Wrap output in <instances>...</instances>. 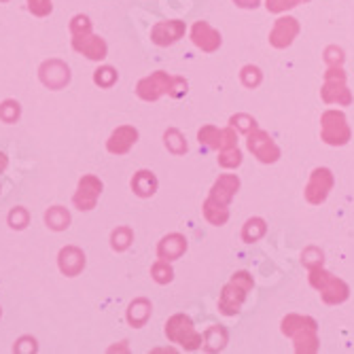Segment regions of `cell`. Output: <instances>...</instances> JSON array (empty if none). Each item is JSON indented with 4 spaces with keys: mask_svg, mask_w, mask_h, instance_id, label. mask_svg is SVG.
<instances>
[{
    "mask_svg": "<svg viewBox=\"0 0 354 354\" xmlns=\"http://www.w3.org/2000/svg\"><path fill=\"white\" fill-rule=\"evenodd\" d=\"M280 331L293 339V348L297 354H314L320 348L318 342V323L312 316L288 314L282 320Z\"/></svg>",
    "mask_w": 354,
    "mask_h": 354,
    "instance_id": "cell-1",
    "label": "cell"
},
{
    "mask_svg": "<svg viewBox=\"0 0 354 354\" xmlns=\"http://www.w3.org/2000/svg\"><path fill=\"white\" fill-rule=\"evenodd\" d=\"M187 81L180 77H170L164 71H157L145 79L138 81L136 85V95L145 102H155L159 100L162 95H172V98H180V95L187 93Z\"/></svg>",
    "mask_w": 354,
    "mask_h": 354,
    "instance_id": "cell-2",
    "label": "cell"
},
{
    "mask_svg": "<svg viewBox=\"0 0 354 354\" xmlns=\"http://www.w3.org/2000/svg\"><path fill=\"white\" fill-rule=\"evenodd\" d=\"M71 35H73V49L83 53L87 59L100 62L106 57L109 47L104 39L95 37L91 32V21L87 15H75L71 21Z\"/></svg>",
    "mask_w": 354,
    "mask_h": 354,
    "instance_id": "cell-3",
    "label": "cell"
},
{
    "mask_svg": "<svg viewBox=\"0 0 354 354\" xmlns=\"http://www.w3.org/2000/svg\"><path fill=\"white\" fill-rule=\"evenodd\" d=\"M254 280L248 272H236L232 280L223 286L221 297H218V312L225 316H236L242 310V304L246 295L252 291Z\"/></svg>",
    "mask_w": 354,
    "mask_h": 354,
    "instance_id": "cell-4",
    "label": "cell"
},
{
    "mask_svg": "<svg viewBox=\"0 0 354 354\" xmlns=\"http://www.w3.org/2000/svg\"><path fill=\"white\" fill-rule=\"evenodd\" d=\"M310 284L316 288L320 297H323V301L329 306L344 304L350 297V286L342 278L327 272L323 266H316L310 270Z\"/></svg>",
    "mask_w": 354,
    "mask_h": 354,
    "instance_id": "cell-5",
    "label": "cell"
},
{
    "mask_svg": "<svg viewBox=\"0 0 354 354\" xmlns=\"http://www.w3.org/2000/svg\"><path fill=\"white\" fill-rule=\"evenodd\" d=\"M166 337L174 344H178L183 350H200L204 346V335L196 331L193 320L187 314H174L166 323Z\"/></svg>",
    "mask_w": 354,
    "mask_h": 354,
    "instance_id": "cell-6",
    "label": "cell"
},
{
    "mask_svg": "<svg viewBox=\"0 0 354 354\" xmlns=\"http://www.w3.org/2000/svg\"><path fill=\"white\" fill-rule=\"evenodd\" d=\"M320 138L331 147H344L352 138L348 119L342 111H325L320 117Z\"/></svg>",
    "mask_w": 354,
    "mask_h": 354,
    "instance_id": "cell-7",
    "label": "cell"
},
{
    "mask_svg": "<svg viewBox=\"0 0 354 354\" xmlns=\"http://www.w3.org/2000/svg\"><path fill=\"white\" fill-rule=\"evenodd\" d=\"M325 104H337V106H350L352 104V91L346 85V73L342 66H329L325 73V83L320 89Z\"/></svg>",
    "mask_w": 354,
    "mask_h": 354,
    "instance_id": "cell-8",
    "label": "cell"
},
{
    "mask_svg": "<svg viewBox=\"0 0 354 354\" xmlns=\"http://www.w3.org/2000/svg\"><path fill=\"white\" fill-rule=\"evenodd\" d=\"M246 147L261 164H276L280 159V147L268 132L259 130V127H254L252 132L246 134Z\"/></svg>",
    "mask_w": 354,
    "mask_h": 354,
    "instance_id": "cell-9",
    "label": "cell"
},
{
    "mask_svg": "<svg viewBox=\"0 0 354 354\" xmlns=\"http://www.w3.org/2000/svg\"><path fill=\"white\" fill-rule=\"evenodd\" d=\"M333 185H335V178H333V172L329 168H316L310 174V180L306 185L304 196L312 206H320L329 198Z\"/></svg>",
    "mask_w": 354,
    "mask_h": 354,
    "instance_id": "cell-10",
    "label": "cell"
},
{
    "mask_svg": "<svg viewBox=\"0 0 354 354\" xmlns=\"http://www.w3.org/2000/svg\"><path fill=\"white\" fill-rule=\"evenodd\" d=\"M104 185L98 176L93 174H85L79 185H77V191H75V198H73V204L75 208L79 210H93L95 204H98V198L102 193Z\"/></svg>",
    "mask_w": 354,
    "mask_h": 354,
    "instance_id": "cell-11",
    "label": "cell"
},
{
    "mask_svg": "<svg viewBox=\"0 0 354 354\" xmlns=\"http://www.w3.org/2000/svg\"><path fill=\"white\" fill-rule=\"evenodd\" d=\"M185 21L180 19H166V21H159L153 26L151 30V41L157 47H168L174 45L176 41H180L185 37Z\"/></svg>",
    "mask_w": 354,
    "mask_h": 354,
    "instance_id": "cell-12",
    "label": "cell"
},
{
    "mask_svg": "<svg viewBox=\"0 0 354 354\" xmlns=\"http://www.w3.org/2000/svg\"><path fill=\"white\" fill-rule=\"evenodd\" d=\"M297 35H299V21L295 17H280L276 19L270 32V45L276 49H286L288 45H293Z\"/></svg>",
    "mask_w": 354,
    "mask_h": 354,
    "instance_id": "cell-13",
    "label": "cell"
},
{
    "mask_svg": "<svg viewBox=\"0 0 354 354\" xmlns=\"http://www.w3.org/2000/svg\"><path fill=\"white\" fill-rule=\"evenodd\" d=\"M39 77L49 89H62L71 81V68L62 59H47L39 71Z\"/></svg>",
    "mask_w": 354,
    "mask_h": 354,
    "instance_id": "cell-14",
    "label": "cell"
},
{
    "mask_svg": "<svg viewBox=\"0 0 354 354\" xmlns=\"http://www.w3.org/2000/svg\"><path fill=\"white\" fill-rule=\"evenodd\" d=\"M191 41L198 49L206 53H214L221 47V35L208 21H196L191 28Z\"/></svg>",
    "mask_w": 354,
    "mask_h": 354,
    "instance_id": "cell-15",
    "label": "cell"
},
{
    "mask_svg": "<svg viewBox=\"0 0 354 354\" xmlns=\"http://www.w3.org/2000/svg\"><path fill=\"white\" fill-rule=\"evenodd\" d=\"M138 142V130L132 125H121L106 140V151L113 155H125Z\"/></svg>",
    "mask_w": 354,
    "mask_h": 354,
    "instance_id": "cell-16",
    "label": "cell"
},
{
    "mask_svg": "<svg viewBox=\"0 0 354 354\" xmlns=\"http://www.w3.org/2000/svg\"><path fill=\"white\" fill-rule=\"evenodd\" d=\"M57 266L64 276H79L85 268V252L77 246H64L57 254Z\"/></svg>",
    "mask_w": 354,
    "mask_h": 354,
    "instance_id": "cell-17",
    "label": "cell"
},
{
    "mask_svg": "<svg viewBox=\"0 0 354 354\" xmlns=\"http://www.w3.org/2000/svg\"><path fill=\"white\" fill-rule=\"evenodd\" d=\"M238 189H240V178L236 174H221L210 189V198H214L216 202L225 206H230L232 200L236 198Z\"/></svg>",
    "mask_w": 354,
    "mask_h": 354,
    "instance_id": "cell-18",
    "label": "cell"
},
{
    "mask_svg": "<svg viewBox=\"0 0 354 354\" xmlns=\"http://www.w3.org/2000/svg\"><path fill=\"white\" fill-rule=\"evenodd\" d=\"M187 250V238L180 234H168L166 238H162V242L157 244V257L164 261H176L185 254Z\"/></svg>",
    "mask_w": 354,
    "mask_h": 354,
    "instance_id": "cell-19",
    "label": "cell"
},
{
    "mask_svg": "<svg viewBox=\"0 0 354 354\" xmlns=\"http://www.w3.org/2000/svg\"><path fill=\"white\" fill-rule=\"evenodd\" d=\"M157 187H159L157 176L153 172H149V170H140L132 178V191L136 193L138 198H151V196H155Z\"/></svg>",
    "mask_w": 354,
    "mask_h": 354,
    "instance_id": "cell-20",
    "label": "cell"
},
{
    "mask_svg": "<svg viewBox=\"0 0 354 354\" xmlns=\"http://www.w3.org/2000/svg\"><path fill=\"white\" fill-rule=\"evenodd\" d=\"M202 212H204L206 221L210 225H214V227H221V225H225V223L230 221V208L225 206V204H221V202H216L210 196L206 198V202L202 206Z\"/></svg>",
    "mask_w": 354,
    "mask_h": 354,
    "instance_id": "cell-21",
    "label": "cell"
},
{
    "mask_svg": "<svg viewBox=\"0 0 354 354\" xmlns=\"http://www.w3.org/2000/svg\"><path fill=\"white\" fill-rule=\"evenodd\" d=\"M151 304L147 299H136L127 308V323L132 327H142L147 320L151 318Z\"/></svg>",
    "mask_w": 354,
    "mask_h": 354,
    "instance_id": "cell-22",
    "label": "cell"
},
{
    "mask_svg": "<svg viewBox=\"0 0 354 354\" xmlns=\"http://www.w3.org/2000/svg\"><path fill=\"white\" fill-rule=\"evenodd\" d=\"M268 234V225L261 216H252L244 223L242 227V240L246 244H252V242H259L263 236Z\"/></svg>",
    "mask_w": 354,
    "mask_h": 354,
    "instance_id": "cell-23",
    "label": "cell"
},
{
    "mask_svg": "<svg viewBox=\"0 0 354 354\" xmlns=\"http://www.w3.org/2000/svg\"><path fill=\"white\" fill-rule=\"evenodd\" d=\"M45 223L53 232H64V230H68V225H71V212L62 206H53L45 212Z\"/></svg>",
    "mask_w": 354,
    "mask_h": 354,
    "instance_id": "cell-24",
    "label": "cell"
},
{
    "mask_svg": "<svg viewBox=\"0 0 354 354\" xmlns=\"http://www.w3.org/2000/svg\"><path fill=\"white\" fill-rule=\"evenodd\" d=\"M225 344H227V331H225L221 325H214L204 333V346L202 348L206 352H218L225 348Z\"/></svg>",
    "mask_w": 354,
    "mask_h": 354,
    "instance_id": "cell-25",
    "label": "cell"
},
{
    "mask_svg": "<svg viewBox=\"0 0 354 354\" xmlns=\"http://www.w3.org/2000/svg\"><path fill=\"white\" fill-rule=\"evenodd\" d=\"M200 145H206L208 149H223V130H218L216 125H204L198 132Z\"/></svg>",
    "mask_w": 354,
    "mask_h": 354,
    "instance_id": "cell-26",
    "label": "cell"
},
{
    "mask_svg": "<svg viewBox=\"0 0 354 354\" xmlns=\"http://www.w3.org/2000/svg\"><path fill=\"white\" fill-rule=\"evenodd\" d=\"M151 276H153V280H155L157 284H168V282H172V280H174V270H172L170 261L159 259V261H155V263H153V268H151Z\"/></svg>",
    "mask_w": 354,
    "mask_h": 354,
    "instance_id": "cell-27",
    "label": "cell"
},
{
    "mask_svg": "<svg viewBox=\"0 0 354 354\" xmlns=\"http://www.w3.org/2000/svg\"><path fill=\"white\" fill-rule=\"evenodd\" d=\"M242 164V151L238 147H230V149H221L218 153V166L234 170Z\"/></svg>",
    "mask_w": 354,
    "mask_h": 354,
    "instance_id": "cell-28",
    "label": "cell"
},
{
    "mask_svg": "<svg viewBox=\"0 0 354 354\" xmlns=\"http://www.w3.org/2000/svg\"><path fill=\"white\" fill-rule=\"evenodd\" d=\"M240 81L246 89H254V87H259L261 81H263V75H261V68L259 66H244L242 73H240Z\"/></svg>",
    "mask_w": 354,
    "mask_h": 354,
    "instance_id": "cell-29",
    "label": "cell"
},
{
    "mask_svg": "<svg viewBox=\"0 0 354 354\" xmlns=\"http://www.w3.org/2000/svg\"><path fill=\"white\" fill-rule=\"evenodd\" d=\"M132 240H134V234H132L130 227H117V230L113 232V236H111V244H113V248L119 250V252L130 248Z\"/></svg>",
    "mask_w": 354,
    "mask_h": 354,
    "instance_id": "cell-30",
    "label": "cell"
},
{
    "mask_svg": "<svg viewBox=\"0 0 354 354\" xmlns=\"http://www.w3.org/2000/svg\"><path fill=\"white\" fill-rule=\"evenodd\" d=\"M164 142H166L168 151H170V153H174V155H183V153H187L185 136H183L178 130H168V132L164 134Z\"/></svg>",
    "mask_w": 354,
    "mask_h": 354,
    "instance_id": "cell-31",
    "label": "cell"
},
{
    "mask_svg": "<svg viewBox=\"0 0 354 354\" xmlns=\"http://www.w3.org/2000/svg\"><path fill=\"white\" fill-rule=\"evenodd\" d=\"M117 79H119V75L111 66H102V68H98V71L93 73V83L100 85V87H106V89L113 87L117 83Z\"/></svg>",
    "mask_w": 354,
    "mask_h": 354,
    "instance_id": "cell-32",
    "label": "cell"
},
{
    "mask_svg": "<svg viewBox=\"0 0 354 354\" xmlns=\"http://www.w3.org/2000/svg\"><path fill=\"white\" fill-rule=\"evenodd\" d=\"M21 115V106L19 102L15 100H5L3 104H0V119H3L5 123H15Z\"/></svg>",
    "mask_w": 354,
    "mask_h": 354,
    "instance_id": "cell-33",
    "label": "cell"
},
{
    "mask_svg": "<svg viewBox=\"0 0 354 354\" xmlns=\"http://www.w3.org/2000/svg\"><path fill=\"white\" fill-rule=\"evenodd\" d=\"M28 223H30V212L26 208L17 206L9 212V225L13 230H24Z\"/></svg>",
    "mask_w": 354,
    "mask_h": 354,
    "instance_id": "cell-34",
    "label": "cell"
},
{
    "mask_svg": "<svg viewBox=\"0 0 354 354\" xmlns=\"http://www.w3.org/2000/svg\"><path fill=\"white\" fill-rule=\"evenodd\" d=\"M230 125H234L236 130H240V132L248 134V132H252L254 127H257V121H254L250 115H244V113H240V115H234V117L230 119Z\"/></svg>",
    "mask_w": 354,
    "mask_h": 354,
    "instance_id": "cell-35",
    "label": "cell"
},
{
    "mask_svg": "<svg viewBox=\"0 0 354 354\" xmlns=\"http://www.w3.org/2000/svg\"><path fill=\"white\" fill-rule=\"evenodd\" d=\"M301 263H304L308 270H312V268H316V266H323V252H320L316 246L306 248L304 254H301Z\"/></svg>",
    "mask_w": 354,
    "mask_h": 354,
    "instance_id": "cell-36",
    "label": "cell"
},
{
    "mask_svg": "<svg viewBox=\"0 0 354 354\" xmlns=\"http://www.w3.org/2000/svg\"><path fill=\"white\" fill-rule=\"evenodd\" d=\"M28 11L37 17H47L53 11L51 0H28Z\"/></svg>",
    "mask_w": 354,
    "mask_h": 354,
    "instance_id": "cell-37",
    "label": "cell"
},
{
    "mask_svg": "<svg viewBox=\"0 0 354 354\" xmlns=\"http://www.w3.org/2000/svg\"><path fill=\"white\" fill-rule=\"evenodd\" d=\"M299 3H301V0H266V7L272 13H282V11L297 7Z\"/></svg>",
    "mask_w": 354,
    "mask_h": 354,
    "instance_id": "cell-38",
    "label": "cell"
},
{
    "mask_svg": "<svg viewBox=\"0 0 354 354\" xmlns=\"http://www.w3.org/2000/svg\"><path fill=\"white\" fill-rule=\"evenodd\" d=\"M325 59H327L329 66H342V64H344V53L337 47H329L327 53H325Z\"/></svg>",
    "mask_w": 354,
    "mask_h": 354,
    "instance_id": "cell-39",
    "label": "cell"
},
{
    "mask_svg": "<svg viewBox=\"0 0 354 354\" xmlns=\"http://www.w3.org/2000/svg\"><path fill=\"white\" fill-rule=\"evenodd\" d=\"M234 3L242 9H254L257 5H259V0H234Z\"/></svg>",
    "mask_w": 354,
    "mask_h": 354,
    "instance_id": "cell-40",
    "label": "cell"
},
{
    "mask_svg": "<svg viewBox=\"0 0 354 354\" xmlns=\"http://www.w3.org/2000/svg\"><path fill=\"white\" fill-rule=\"evenodd\" d=\"M7 166H9V157H7L3 151H0V174H3V172L7 170Z\"/></svg>",
    "mask_w": 354,
    "mask_h": 354,
    "instance_id": "cell-41",
    "label": "cell"
},
{
    "mask_svg": "<svg viewBox=\"0 0 354 354\" xmlns=\"http://www.w3.org/2000/svg\"><path fill=\"white\" fill-rule=\"evenodd\" d=\"M0 3H7V0H0Z\"/></svg>",
    "mask_w": 354,
    "mask_h": 354,
    "instance_id": "cell-42",
    "label": "cell"
},
{
    "mask_svg": "<svg viewBox=\"0 0 354 354\" xmlns=\"http://www.w3.org/2000/svg\"><path fill=\"white\" fill-rule=\"evenodd\" d=\"M0 316H3V310H0Z\"/></svg>",
    "mask_w": 354,
    "mask_h": 354,
    "instance_id": "cell-43",
    "label": "cell"
}]
</instances>
